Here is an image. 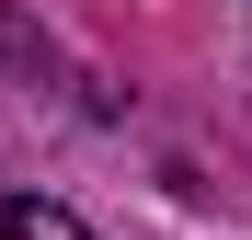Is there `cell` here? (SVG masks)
<instances>
[{"label": "cell", "mask_w": 252, "mask_h": 240, "mask_svg": "<svg viewBox=\"0 0 252 240\" xmlns=\"http://www.w3.org/2000/svg\"><path fill=\"white\" fill-rule=\"evenodd\" d=\"M0 240H92L69 206H46V194H0Z\"/></svg>", "instance_id": "obj_1"}]
</instances>
